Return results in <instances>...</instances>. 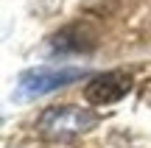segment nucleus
Returning a JSON list of instances; mask_svg holds the SVG:
<instances>
[{"label":"nucleus","mask_w":151,"mask_h":148,"mask_svg":"<svg viewBox=\"0 0 151 148\" xmlns=\"http://www.w3.org/2000/svg\"><path fill=\"white\" fill-rule=\"evenodd\" d=\"M132 76L126 70H109V73H98L90 78V84L84 87V98L95 106H109L118 104L120 98L132 92Z\"/></svg>","instance_id":"3"},{"label":"nucleus","mask_w":151,"mask_h":148,"mask_svg":"<svg viewBox=\"0 0 151 148\" xmlns=\"http://www.w3.org/2000/svg\"><path fill=\"white\" fill-rule=\"evenodd\" d=\"M84 76H87L84 67H34V70H25L20 76L14 98L17 101L20 98H39V95L62 89L73 81H81Z\"/></svg>","instance_id":"2"},{"label":"nucleus","mask_w":151,"mask_h":148,"mask_svg":"<svg viewBox=\"0 0 151 148\" xmlns=\"http://www.w3.org/2000/svg\"><path fill=\"white\" fill-rule=\"evenodd\" d=\"M95 42H98V31L87 20H78V22H73V25L62 28L53 36L50 48H53L56 53H87V50L95 48Z\"/></svg>","instance_id":"4"},{"label":"nucleus","mask_w":151,"mask_h":148,"mask_svg":"<svg viewBox=\"0 0 151 148\" xmlns=\"http://www.w3.org/2000/svg\"><path fill=\"white\" fill-rule=\"evenodd\" d=\"M98 115L87 106H73V104H59L48 106L37 117V134L48 143H70V140L87 134L95 129Z\"/></svg>","instance_id":"1"}]
</instances>
